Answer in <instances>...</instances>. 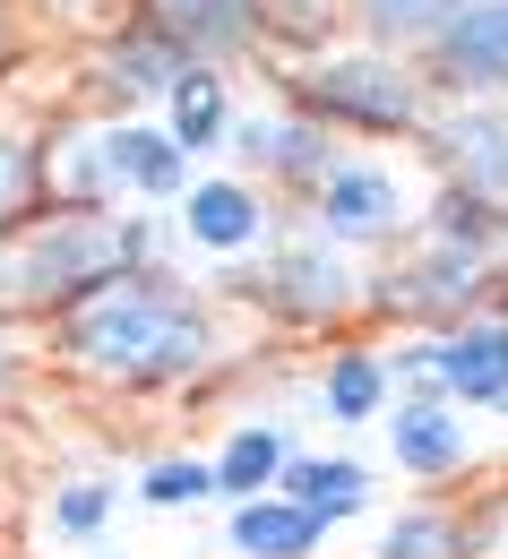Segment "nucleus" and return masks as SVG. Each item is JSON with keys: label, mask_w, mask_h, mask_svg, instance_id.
Returning <instances> with one entry per match:
<instances>
[{"label": "nucleus", "mask_w": 508, "mask_h": 559, "mask_svg": "<svg viewBox=\"0 0 508 559\" xmlns=\"http://www.w3.org/2000/svg\"><path fill=\"white\" fill-rule=\"evenodd\" d=\"M319 405H328L336 430L379 421V414H388V361H379L370 345H336L328 361H319Z\"/></svg>", "instance_id": "nucleus-12"}, {"label": "nucleus", "mask_w": 508, "mask_h": 559, "mask_svg": "<svg viewBox=\"0 0 508 559\" xmlns=\"http://www.w3.org/2000/svg\"><path fill=\"white\" fill-rule=\"evenodd\" d=\"M268 301L293 328H328V319L363 310V276L336 259V241H293L285 259L268 267Z\"/></svg>", "instance_id": "nucleus-5"}, {"label": "nucleus", "mask_w": 508, "mask_h": 559, "mask_svg": "<svg viewBox=\"0 0 508 559\" xmlns=\"http://www.w3.org/2000/svg\"><path fill=\"white\" fill-rule=\"evenodd\" d=\"M483 551H492V525L465 508H439V499L397 508V525L379 534V559H483Z\"/></svg>", "instance_id": "nucleus-8"}, {"label": "nucleus", "mask_w": 508, "mask_h": 559, "mask_svg": "<svg viewBox=\"0 0 508 559\" xmlns=\"http://www.w3.org/2000/svg\"><path fill=\"white\" fill-rule=\"evenodd\" d=\"M9 44H17V17H9V0H0V61H9Z\"/></svg>", "instance_id": "nucleus-25"}, {"label": "nucleus", "mask_w": 508, "mask_h": 559, "mask_svg": "<svg viewBox=\"0 0 508 559\" xmlns=\"http://www.w3.org/2000/svg\"><path fill=\"white\" fill-rule=\"evenodd\" d=\"M44 207H52L44 199V146L0 139V233H26Z\"/></svg>", "instance_id": "nucleus-17"}, {"label": "nucleus", "mask_w": 508, "mask_h": 559, "mask_svg": "<svg viewBox=\"0 0 508 559\" xmlns=\"http://www.w3.org/2000/svg\"><path fill=\"white\" fill-rule=\"evenodd\" d=\"M474 293H483V259H474V250H448V241H432L423 259H405V267L370 276L363 310H379V319H405L414 336H439V328L474 319Z\"/></svg>", "instance_id": "nucleus-2"}, {"label": "nucleus", "mask_w": 508, "mask_h": 559, "mask_svg": "<svg viewBox=\"0 0 508 559\" xmlns=\"http://www.w3.org/2000/svg\"><path fill=\"white\" fill-rule=\"evenodd\" d=\"M285 456H293V430H285V421H268V414L233 421V430H224V448L208 456V474H216V499H259V490H276Z\"/></svg>", "instance_id": "nucleus-9"}, {"label": "nucleus", "mask_w": 508, "mask_h": 559, "mask_svg": "<svg viewBox=\"0 0 508 559\" xmlns=\"http://www.w3.org/2000/svg\"><path fill=\"white\" fill-rule=\"evenodd\" d=\"M439 9H448V0H370V17H379V26H432Z\"/></svg>", "instance_id": "nucleus-23"}, {"label": "nucleus", "mask_w": 508, "mask_h": 559, "mask_svg": "<svg viewBox=\"0 0 508 559\" xmlns=\"http://www.w3.org/2000/svg\"><path fill=\"white\" fill-rule=\"evenodd\" d=\"M113 499H121V490L95 483V474H86V483H61L52 490V534H61V543H95V534L113 525Z\"/></svg>", "instance_id": "nucleus-20"}, {"label": "nucleus", "mask_w": 508, "mask_h": 559, "mask_svg": "<svg viewBox=\"0 0 508 559\" xmlns=\"http://www.w3.org/2000/svg\"><path fill=\"white\" fill-rule=\"evenodd\" d=\"M310 95L328 112H354V121H405L414 112V86L397 70H379V61H336V70L310 78Z\"/></svg>", "instance_id": "nucleus-14"}, {"label": "nucleus", "mask_w": 508, "mask_h": 559, "mask_svg": "<svg viewBox=\"0 0 508 559\" xmlns=\"http://www.w3.org/2000/svg\"><path fill=\"white\" fill-rule=\"evenodd\" d=\"M224 543L241 559H319L328 551V525H319L310 508H293L285 490H259V499H233Z\"/></svg>", "instance_id": "nucleus-7"}, {"label": "nucleus", "mask_w": 508, "mask_h": 559, "mask_svg": "<svg viewBox=\"0 0 508 559\" xmlns=\"http://www.w3.org/2000/svg\"><path fill=\"white\" fill-rule=\"evenodd\" d=\"M224 130V78L181 70L173 78V146H216Z\"/></svg>", "instance_id": "nucleus-18"}, {"label": "nucleus", "mask_w": 508, "mask_h": 559, "mask_svg": "<svg viewBox=\"0 0 508 559\" xmlns=\"http://www.w3.org/2000/svg\"><path fill=\"white\" fill-rule=\"evenodd\" d=\"M26 370H35V353H26V336H17V319H0V414L26 396Z\"/></svg>", "instance_id": "nucleus-22"}, {"label": "nucleus", "mask_w": 508, "mask_h": 559, "mask_svg": "<svg viewBox=\"0 0 508 559\" xmlns=\"http://www.w3.org/2000/svg\"><path fill=\"white\" fill-rule=\"evenodd\" d=\"M276 490H285L293 508H310L319 525H345V516L370 508V465L363 456H302V448H293L285 474H276Z\"/></svg>", "instance_id": "nucleus-10"}, {"label": "nucleus", "mask_w": 508, "mask_h": 559, "mask_svg": "<svg viewBox=\"0 0 508 559\" xmlns=\"http://www.w3.org/2000/svg\"><path fill=\"white\" fill-rule=\"evenodd\" d=\"M52 361L95 379V388H121V396L181 388V379H199L216 361V319L173 276L130 267V276H113L52 310Z\"/></svg>", "instance_id": "nucleus-1"}, {"label": "nucleus", "mask_w": 508, "mask_h": 559, "mask_svg": "<svg viewBox=\"0 0 508 559\" xmlns=\"http://www.w3.org/2000/svg\"><path fill=\"white\" fill-rule=\"evenodd\" d=\"M432 370H439V396L457 414H500L508 405V319H457L432 336Z\"/></svg>", "instance_id": "nucleus-4"}, {"label": "nucleus", "mask_w": 508, "mask_h": 559, "mask_svg": "<svg viewBox=\"0 0 508 559\" xmlns=\"http://www.w3.org/2000/svg\"><path fill=\"white\" fill-rule=\"evenodd\" d=\"M104 164H113V181H130L146 199H173L181 173H190V155L164 139V130H104Z\"/></svg>", "instance_id": "nucleus-16"}, {"label": "nucleus", "mask_w": 508, "mask_h": 559, "mask_svg": "<svg viewBox=\"0 0 508 559\" xmlns=\"http://www.w3.org/2000/svg\"><path fill=\"white\" fill-rule=\"evenodd\" d=\"M379 430H388V456L405 483H457L474 465V430L448 396H388Z\"/></svg>", "instance_id": "nucleus-3"}, {"label": "nucleus", "mask_w": 508, "mask_h": 559, "mask_svg": "<svg viewBox=\"0 0 508 559\" xmlns=\"http://www.w3.org/2000/svg\"><path fill=\"white\" fill-rule=\"evenodd\" d=\"M181 233H190L199 250H224V259L259 250V233H268L259 190H241V181H199V190H190V207H181Z\"/></svg>", "instance_id": "nucleus-11"}, {"label": "nucleus", "mask_w": 508, "mask_h": 559, "mask_svg": "<svg viewBox=\"0 0 508 559\" xmlns=\"http://www.w3.org/2000/svg\"><path fill=\"white\" fill-rule=\"evenodd\" d=\"M405 224V190L397 173H370V164H336L319 181V241H388Z\"/></svg>", "instance_id": "nucleus-6"}, {"label": "nucleus", "mask_w": 508, "mask_h": 559, "mask_svg": "<svg viewBox=\"0 0 508 559\" xmlns=\"http://www.w3.org/2000/svg\"><path fill=\"white\" fill-rule=\"evenodd\" d=\"M113 70L130 78V86H173L181 61H173V44H164V35H130V44L113 52Z\"/></svg>", "instance_id": "nucleus-21"}, {"label": "nucleus", "mask_w": 508, "mask_h": 559, "mask_svg": "<svg viewBox=\"0 0 508 559\" xmlns=\"http://www.w3.org/2000/svg\"><path fill=\"white\" fill-rule=\"evenodd\" d=\"M483 525H492V543H508V499H500V508H483Z\"/></svg>", "instance_id": "nucleus-24"}, {"label": "nucleus", "mask_w": 508, "mask_h": 559, "mask_svg": "<svg viewBox=\"0 0 508 559\" xmlns=\"http://www.w3.org/2000/svg\"><path fill=\"white\" fill-rule=\"evenodd\" d=\"M439 61H448L457 78H474V86L508 78V0H474V9H457V17L439 26Z\"/></svg>", "instance_id": "nucleus-13"}, {"label": "nucleus", "mask_w": 508, "mask_h": 559, "mask_svg": "<svg viewBox=\"0 0 508 559\" xmlns=\"http://www.w3.org/2000/svg\"><path fill=\"white\" fill-rule=\"evenodd\" d=\"M155 9V35L164 44H190V52H224L250 35V9L259 0H146Z\"/></svg>", "instance_id": "nucleus-15"}, {"label": "nucleus", "mask_w": 508, "mask_h": 559, "mask_svg": "<svg viewBox=\"0 0 508 559\" xmlns=\"http://www.w3.org/2000/svg\"><path fill=\"white\" fill-rule=\"evenodd\" d=\"M139 499L146 508H199V499H216V474H208V456H155L139 474Z\"/></svg>", "instance_id": "nucleus-19"}]
</instances>
